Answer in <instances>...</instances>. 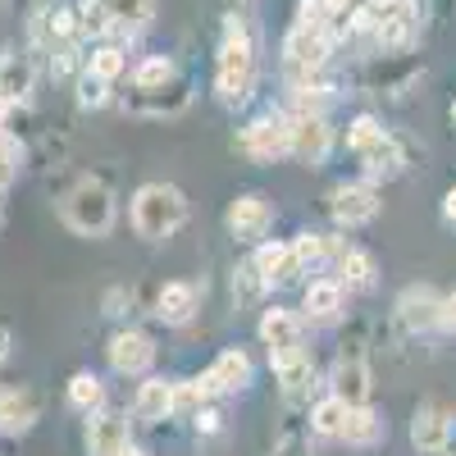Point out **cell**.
Listing matches in <instances>:
<instances>
[{
	"instance_id": "obj_1",
	"label": "cell",
	"mask_w": 456,
	"mask_h": 456,
	"mask_svg": "<svg viewBox=\"0 0 456 456\" xmlns=\"http://www.w3.org/2000/svg\"><path fill=\"white\" fill-rule=\"evenodd\" d=\"M329 51H333V14L320 5V0H301V5H297V23L283 37V69H288V78L292 83L315 78V73L329 64Z\"/></svg>"
},
{
	"instance_id": "obj_2",
	"label": "cell",
	"mask_w": 456,
	"mask_h": 456,
	"mask_svg": "<svg viewBox=\"0 0 456 456\" xmlns=\"http://www.w3.org/2000/svg\"><path fill=\"white\" fill-rule=\"evenodd\" d=\"M256 87V42L251 28L228 14L224 19V37H219V55H215V96L224 105H242Z\"/></svg>"
},
{
	"instance_id": "obj_3",
	"label": "cell",
	"mask_w": 456,
	"mask_h": 456,
	"mask_svg": "<svg viewBox=\"0 0 456 456\" xmlns=\"http://www.w3.org/2000/svg\"><path fill=\"white\" fill-rule=\"evenodd\" d=\"M133 233L142 242H169L178 228L187 224V197H183V187L174 183H142L137 192H133Z\"/></svg>"
},
{
	"instance_id": "obj_4",
	"label": "cell",
	"mask_w": 456,
	"mask_h": 456,
	"mask_svg": "<svg viewBox=\"0 0 456 456\" xmlns=\"http://www.w3.org/2000/svg\"><path fill=\"white\" fill-rule=\"evenodd\" d=\"M60 219L73 228L78 238H105L110 228H114V219H119V201H114V187L105 183V178H96V174H87V178H78L69 187V192L60 197Z\"/></svg>"
},
{
	"instance_id": "obj_5",
	"label": "cell",
	"mask_w": 456,
	"mask_h": 456,
	"mask_svg": "<svg viewBox=\"0 0 456 456\" xmlns=\"http://www.w3.org/2000/svg\"><path fill=\"white\" fill-rule=\"evenodd\" d=\"M374 393V374H370V352H365V329L356 324L338 347L333 361V397H342L347 406H370Z\"/></svg>"
},
{
	"instance_id": "obj_6",
	"label": "cell",
	"mask_w": 456,
	"mask_h": 456,
	"mask_svg": "<svg viewBox=\"0 0 456 456\" xmlns=\"http://www.w3.org/2000/svg\"><path fill=\"white\" fill-rule=\"evenodd\" d=\"M242 146V156L256 160V165H274L283 160L288 151H292V114L283 110H270V114H260V119H251L238 137Z\"/></svg>"
},
{
	"instance_id": "obj_7",
	"label": "cell",
	"mask_w": 456,
	"mask_h": 456,
	"mask_svg": "<svg viewBox=\"0 0 456 456\" xmlns=\"http://www.w3.org/2000/svg\"><path fill=\"white\" fill-rule=\"evenodd\" d=\"M260 342L270 352V365H288L297 356H306V329H301V315L288 306H270L260 315Z\"/></svg>"
},
{
	"instance_id": "obj_8",
	"label": "cell",
	"mask_w": 456,
	"mask_h": 456,
	"mask_svg": "<svg viewBox=\"0 0 456 456\" xmlns=\"http://www.w3.org/2000/svg\"><path fill=\"white\" fill-rule=\"evenodd\" d=\"M192 78L187 73H178V78H169L165 87H133L124 96V110L128 114H142V119H178V114L192 105Z\"/></svg>"
},
{
	"instance_id": "obj_9",
	"label": "cell",
	"mask_w": 456,
	"mask_h": 456,
	"mask_svg": "<svg viewBox=\"0 0 456 456\" xmlns=\"http://www.w3.org/2000/svg\"><path fill=\"white\" fill-rule=\"evenodd\" d=\"M374 42H379V55L415 51V42H420V5L415 0H393L374 23Z\"/></svg>"
},
{
	"instance_id": "obj_10",
	"label": "cell",
	"mask_w": 456,
	"mask_h": 456,
	"mask_svg": "<svg viewBox=\"0 0 456 456\" xmlns=\"http://www.w3.org/2000/svg\"><path fill=\"white\" fill-rule=\"evenodd\" d=\"M456 434V406L447 402H420L411 415V447L425 456H443Z\"/></svg>"
},
{
	"instance_id": "obj_11",
	"label": "cell",
	"mask_w": 456,
	"mask_h": 456,
	"mask_svg": "<svg viewBox=\"0 0 456 456\" xmlns=\"http://www.w3.org/2000/svg\"><path fill=\"white\" fill-rule=\"evenodd\" d=\"M251 379H256L251 356H247L242 347H224V352L210 361V370L197 379V384H201V393H206V402H210V397H233V393L251 388Z\"/></svg>"
},
{
	"instance_id": "obj_12",
	"label": "cell",
	"mask_w": 456,
	"mask_h": 456,
	"mask_svg": "<svg viewBox=\"0 0 456 456\" xmlns=\"http://www.w3.org/2000/svg\"><path fill=\"white\" fill-rule=\"evenodd\" d=\"M379 210H384V201H379L374 183H338L329 192V215L338 228H365L379 219Z\"/></svg>"
},
{
	"instance_id": "obj_13",
	"label": "cell",
	"mask_w": 456,
	"mask_h": 456,
	"mask_svg": "<svg viewBox=\"0 0 456 456\" xmlns=\"http://www.w3.org/2000/svg\"><path fill=\"white\" fill-rule=\"evenodd\" d=\"M224 224H228V233H233L238 242H265V233L274 228V201L265 197V192H242V197H233L228 201V215H224Z\"/></svg>"
},
{
	"instance_id": "obj_14",
	"label": "cell",
	"mask_w": 456,
	"mask_h": 456,
	"mask_svg": "<svg viewBox=\"0 0 456 456\" xmlns=\"http://www.w3.org/2000/svg\"><path fill=\"white\" fill-rule=\"evenodd\" d=\"M333 151V128L324 114H292V151L288 156L306 169H320Z\"/></svg>"
},
{
	"instance_id": "obj_15",
	"label": "cell",
	"mask_w": 456,
	"mask_h": 456,
	"mask_svg": "<svg viewBox=\"0 0 456 456\" xmlns=\"http://www.w3.org/2000/svg\"><path fill=\"white\" fill-rule=\"evenodd\" d=\"M415 78H425V69L406 60V55H374L365 69H361V87L365 92H379V96H402Z\"/></svg>"
},
{
	"instance_id": "obj_16",
	"label": "cell",
	"mask_w": 456,
	"mask_h": 456,
	"mask_svg": "<svg viewBox=\"0 0 456 456\" xmlns=\"http://www.w3.org/2000/svg\"><path fill=\"white\" fill-rule=\"evenodd\" d=\"M393 315H397V324L406 329V333H434V329H443V297L434 292V288H406L402 297H397V306H393Z\"/></svg>"
},
{
	"instance_id": "obj_17",
	"label": "cell",
	"mask_w": 456,
	"mask_h": 456,
	"mask_svg": "<svg viewBox=\"0 0 456 456\" xmlns=\"http://www.w3.org/2000/svg\"><path fill=\"white\" fill-rule=\"evenodd\" d=\"M110 370L114 374H146L151 365H156V342H151L142 329H119V333H110Z\"/></svg>"
},
{
	"instance_id": "obj_18",
	"label": "cell",
	"mask_w": 456,
	"mask_h": 456,
	"mask_svg": "<svg viewBox=\"0 0 456 456\" xmlns=\"http://www.w3.org/2000/svg\"><path fill=\"white\" fill-rule=\"evenodd\" d=\"M37 87V60L32 51H19V46H5L0 51V101L10 105H23Z\"/></svg>"
},
{
	"instance_id": "obj_19",
	"label": "cell",
	"mask_w": 456,
	"mask_h": 456,
	"mask_svg": "<svg viewBox=\"0 0 456 456\" xmlns=\"http://www.w3.org/2000/svg\"><path fill=\"white\" fill-rule=\"evenodd\" d=\"M37 420H42V393H37V388H10V393H0V434H5V438L28 434Z\"/></svg>"
},
{
	"instance_id": "obj_20",
	"label": "cell",
	"mask_w": 456,
	"mask_h": 456,
	"mask_svg": "<svg viewBox=\"0 0 456 456\" xmlns=\"http://www.w3.org/2000/svg\"><path fill=\"white\" fill-rule=\"evenodd\" d=\"M333 265H338V283L342 288H352V292H365V288H374V279H379V265H374V256L365 251V247H352V242H338L333 238Z\"/></svg>"
},
{
	"instance_id": "obj_21",
	"label": "cell",
	"mask_w": 456,
	"mask_h": 456,
	"mask_svg": "<svg viewBox=\"0 0 456 456\" xmlns=\"http://www.w3.org/2000/svg\"><path fill=\"white\" fill-rule=\"evenodd\" d=\"M169 415H174V379L151 374L133 397V420L137 425H160V420H169Z\"/></svg>"
},
{
	"instance_id": "obj_22",
	"label": "cell",
	"mask_w": 456,
	"mask_h": 456,
	"mask_svg": "<svg viewBox=\"0 0 456 456\" xmlns=\"http://www.w3.org/2000/svg\"><path fill=\"white\" fill-rule=\"evenodd\" d=\"M128 420L124 415H114V411H96L87 415V452L92 456H119L128 447Z\"/></svg>"
},
{
	"instance_id": "obj_23",
	"label": "cell",
	"mask_w": 456,
	"mask_h": 456,
	"mask_svg": "<svg viewBox=\"0 0 456 456\" xmlns=\"http://www.w3.org/2000/svg\"><path fill=\"white\" fill-rule=\"evenodd\" d=\"M356 160H361V169H365V183L397 178V174L406 169V156H402V146H397V137H393V133H384L379 142H370Z\"/></svg>"
},
{
	"instance_id": "obj_24",
	"label": "cell",
	"mask_w": 456,
	"mask_h": 456,
	"mask_svg": "<svg viewBox=\"0 0 456 456\" xmlns=\"http://www.w3.org/2000/svg\"><path fill=\"white\" fill-rule=\"evenodd\" d=\"M201 311V288L197 283H165L160 292H156V315L165 320V324H187Z\"/></svg>"
},
{
	"instance_id": "obj_25",
	"label": "cell",
	"mask_w": 456,
	"mask_h": 456,
	"mask_svg": "<svg viewBox=\"0 0 456 456\" xmlns=\"http://www.w3.org/2000/svg\"><path fill=\"white\" fill-rule=\"evenodd\" d=\"M251 265H256V274L265 279V283H292L301 270H297V260H292V247L288 242H256V256H251Z\"/></svg>"
},
{
	"instance_id": "obj_26",
	"label": "cell",
	"mask_w": 456,
	"mask_h": 456,
	"mask_svg": "<svg viewBox=\"0 0 456 456\" xmlns=\"http://www.w3.org/2000/svg\"><path fill=\"white\" fill-rule=\"evenodd\" d=\"M101 10L110 19V32H142L156 19V0H101Z\"/></svg>"
},
{
	"instance_id": "obj_27",
	"label": "cell",
	"mask_w": 456,
	"mask_h": 456,
	"mask_svg": "<svg viewBox=\"0 0 456 456\" xmlns=\"http://www.w3.org/2000/svg\"><path fill=\"white\" fill-rule=\"evenodd\" d=\"M388 438V420L379 415L374 406H352L347 415V429H342V443L347 447H374Z\"/></svg>"
},
{
	"instance_id": "obj_28",
	"label": "cell",
	"mask_w": 456,
	"mask_h": 456,
	"mask_svg": "<svg viewBox=\"0 0 456 456\" xmlns=\"http://www.w3.org/2000/svg\"><path fill=\"white\" fill-rule=\"evenodd\" d=\"M342 297H347V288H342L338 279H311L306 297H301V311H306L311 320H338Z\"/></svg>"
},
{
	"instance_id": "obj_29",
	"label": "cell",
	"mask_w": 456,
	"mask_h": 456,
	"mask_svg": "<svg viewBox=\"0 0 456 456\" xmlns=\"http://www.w3.org/2000/svg\"><path fill=\"white\" fill-rule=\"evenodd\" d=\"M274 379H279L283 402H306L311 388H315V361H311V352H306V356H297V361H288V365H279Z\"/></svg>"
},
{
	"instance_id": "obj_30",
	"label": "cell",
	"mask_w": 456,
	"mask_h": 456,
	"mask_svg": "<svg viewBox=\"0 0 456 456\" xmlns=\"http://www.w3.org/2000/svg\"><path fill=\"white\" fill-rule=\"evenodd\" d=\"M347 415H352V406L342 402V397H320L315 406H311V434H320V438H342V429H347Z\"/></svg>"
},
{
	"instance_id": "obj_31",
	"label": "cell",
	"mask_w": 456,
	"mask_h": 456,
	"mask_svg": "<svg viewBox=\"0 0 456 456\" xmlns=\"http://www.w3.org/2000/svg\"><path fill=\"white\" fill-rule=\"evenodd\" d=\"M69 406L83 411V415L105 411V384H101V374H92V370L73 374V379H69Z\"/></svg>"
},
{
	"instance_id": "obj_32",
	"label": "cell",
	"mask_w": 456,
	"mask_h": 456,
	"mask_svg": "<svg viewBox=\"0 0 456 456\" xmlns=\"http://www.w3.org/2000/svg\"><path fill=\"white\" fill-rule=\"evenodd\" d=\"M288 247H292V260L301 274H311L324 260H333V238H324V233H297Z\"/></svg>"
},
{
	"instance_id": "obj_33",
	"label": "cell",
	"mask_w": 456,
	"mask_h": 456,
	"mask_svg": "<svg viewBox=\"0 0 456 456\" xmlns=\"http://www.w3.org/2000/svg\"><path fill=\"white\" fill-rule=\"evenodd\" d=\"M87 73L114 87V83L128 73V51H124V46H96V51L87 55Z\"/></svg>"
},
{
	"instance_id": "obj_34",
	"label": "cell",
	"mask_w": 456,
	"mask_h": 456,
	"mask_svg": "<svg viewBox=\"0 0 456 456\" xmlns=\"http://www.w3.org/2000/svg\"><path fill=\"white\" fill-rule=\"evenodd\" d=\"M169 78H178V64L169 55H146L133 69V87H165Z\"/></svg>"
},
{
	"instance_id": "obj_35",
	"label": "cell",
	"mask_w": 456,
	"mask_h": 456,
	"mask_svg": "<svg viewBox=\"0 0 456 456\" xmlns=\"http://www.w3.org/2000/svg\"><path fill=\"white\" fill-rule=\"evenodd\" d=\"M19 174H23V142L14 133H0V187L10 192Z\"/></svg>"
},
{
	"instance_id": "obj_36",
	"label": "cell",
	"mask_w": 456,
	"mask_h": 456,
	"mask_svg": "<svg viewBox=\"0 0 456 456\" xmlns=\"http://www.w3.org/2000/svg\"><path fill=\"white\" fill-rule=\"evenodd\" d=\"M384 133H388V128L379 124L374 114H356V119L347 124V151H352V156H361V151H365L370 142H379Z\"/></svg>"
},
{
	"instance_id": "obj_37",
	"label": "cell",
	"mask_w": 456,
	"mask_h": 456,
	"mask_svg": "<svg viewBox=\"0 0 456 456\" xmlns=\"http://www.w3.org/2000/svg\"><path fill=\"white\" fill-rule=\"evenodd\" d=\"M270 456H315L311 434H306V429H297V425H288V429L274 438V452H270Z\"/></svg>"
},
{
	"instance_id": "obj_38",
	"label": "cell",
	"mask_w": 456,
	"mask_h": 456,
	"mask_svg": "<svg viewBox=\"0 0 456 456\" xmlns=\"http://www.w3.org/2000/svg\"><path fill=\"white\" fill-rule=\"evenodd\" d=\"M265 288H270V283H265V279L256 274V265H251V260L233 270V297H238V301H260V292H265Z\"/></svg>"
},
{
	"instance_id": "obj_39",
	"label": "cell",
	"mask_w": 456,
	"mask_h": 456,
	"mask_svg": "<svg viewBox=\"0 0 456 456\" xmlns=\"http://www.w3.org/2000/svg\"><path fill=\"white\" fill-rule=\"evenodd\" d=\"M78 105H83V110H105V105H110V83L92 78V73L83 69V73H78Z\"/></svg>"
},
{
	"instance_id": "obj_40",
	"label": "cell",
	"mask_w": 456,
	"mask_h": 456,
	"mask_svg": "<svg viewBox=\"0 0 456 456\" xmlns=\"http://www.w3.org/2000/svg\"><path fill=\"white\" fill-rule=\"evenodd\" d=\"M124 301H133L124 288H114V292H105V315H124L119 306H124Z\"/></svg>"
},
{
	"instance_id": "obj_41",
	"label": "cell",
	"mask_w": 456,
	"mask_h": 456,
	"mask_svg": "<svg viewBox=\"0 0 456 456\" xmlns=\"http://www.w3.org/2000/svg\"><path fill=\"white\" fill-rule=\"evenodd\" d=\"M320 5H324L333 19H347V14L356 10V0H320Z\"/></svg>"
},
{
	"instance_id": "obj_42",
	"label": "cell",
	"mask_w": 456,
	"mask_h": 456,
	"mask_svg": "<svg viewBox=\"0 0 456 456\" xmlns=\"http://www.w3.org/2000/svg\"><path fill=\"white\" fill-rule=\"evenodd\" d=\"M197 429H201V434H219V415H215V411H201V415H197Z\"/></svg>"
},
{
	"instance_id": "obj_43",
	"label": "cell",
	"mask_w": 456,
	"mask_h": 456,
	"mask_svg": "<svg viewBox=\"0 0 456 456\" xmlns=\"http://www.w3.org/2000/svg\"><path fill=\"white\" fill-rule=\"evenodd\" d=\"M443 329H456V292L443 297Z\"/></svg>"
},
{
	"instance_id": "obj_44",
	"label": "cell",
	"mask_w": 456,
	"mask_h": 456,
	"mask_svg": "<svg viewBox=\"0 0 456 456\" xmlns=\"http://www.w3.org/2000/svg\"><path fill=\"white\" fill-rule=\"evenodd\" d=\"M10 347H14V333H10L5 324H0V361H5V356H10Z\"/></svg>"
},
{
	"instance_id": "obj_45",
	"label": "cell",
	"mask_w": 456,
	"mask_h": 456,
	"mask_svg": "<svg viewBox=\"0 0 456 456\" xmlns=\"http://www.w3.org/2000/svg\"><path fill=\"white\" fill-rule=\"evenodd\" d=\"M443 215H447V219H456V187H452V192L443 197Z\"/></svg>"
},
{
	"instance_id": "obj_46",
	"label": "cell",
	"mask_w": 456,
	"mask_h": 456,
	"mask_svg": "<svg viewBox=\"0 0 456 456\" xmlns=\"http://www.w3.org/2000/svg\"><path fill=\"white\" fill-rule=\"evenodd\" d=\"M5 215H10V201H5V187H0V228H5Z\"/></svg>"
},
{
	"instance_id": "obj_47",
	"label": "cell",
	"mask_w": 456,
	"mask_h": 456,
	"mask_svg": "<svg viewBox=\"0 0 456 456\" xmlns=\"http://www.w3.org/2000/svg\"><path fill=\"white\" fill-rule=\"evenodd\" d=\"M119 456H146V452H142V447H137V443H128V447H124V452H119Z\"/></svg>"
},
{
	"instance_id": "obj_48",
	"label": "cell",
	"mask_w": 456,
	"mask_h": 456,
	"mask_svg": "<svg viewBox=\"0 0 456 456\" xmlns=\"http://www.w3.org/2000/svg\"><path fill=\"white\" fill-rule=\"evenodd\" d=\"M452 128H456V101H452Z\"/></svg>"
},
{
	"instance_id": "obj_49",
	"label": "cell",
	"mask_w": 456,
	"mask_h": 456,
	"mask_svg": "<svg viewBox=\"0 0 456 456\" xmlns=\"http://www.w3.org/2000/svg\"><path fill=\"white\" fill-rule=\"evenodd\" d=\"M0 5H5V0H0Z\"/></svg>"
}]
</instances>
